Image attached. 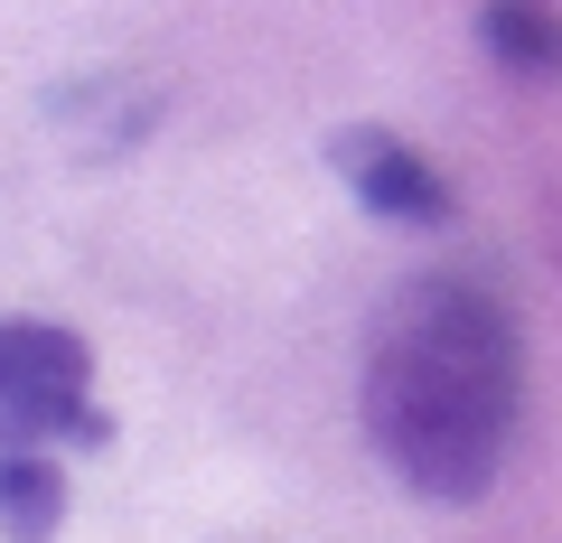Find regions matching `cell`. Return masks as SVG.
Masks as SVG:
<instances>
[{"label":"cell","instance_id":"obj_1","mask_svg":"<svg viewBox=\"0 0 562 543\" xmlns=\"http://www.w3.org/2000/svg\"><path fill=\"white\" fill-rule=\"evenodd\" d=\"M525 328L479 272H413L366 338V441L413 497L479 506L516 450Z\"/></svg>","mask_w":562,"mask_h":543},{"label":"cell","instance_id":"obj_2","mask_svg":"<svg viewBox=\"0 0 562 543\" xmlns=\"http://www.w3.org/2000/svg\"><path fill=\"white\" fill-rule=\"evenodd\" d=\"M94 412V357L76 328L57 319H0V450H94L103 441Z\"/></svg>","mask_w":562,"mask_h":543},{"label":"cell","instance_id":"obj_3","mask_svg":"<svg viewBox=\"0 0 562 543\" xmlns=\"http://www.w3.org/2000/svg\"><path fill=\"white\" fill-rule=\"evenodd\" d=\"M328 169H338V179L357 188V206L384 216V225L441 235V225L460 216V197H450V179L431 169V150H413L403 132H384V122H347V132H328Z\"/></svg>","mask_w":562,"mask_h":543},{"label":"cell","instance_id":"obj_4","mask_svg":"<svg viewBox=\"0 0 562 543\" xmlns=\"http://www.w3.org/2000/svg\"><path fill=\"white\" fill-rule=\"evenodd\" d=\"M57 524H66L57 450H0V534L10 543H57Z\"/></svg>","mask_w":562,"mask_h":543},{"label":"cell","instance_id":"obj_5","mask_svg":"<svg viewBox=\"0 0 562 543\" xmlns=\"http://www.w3.org/2000/svg\"><path fill=\"white\" fill-rule=\"evenodd\" d=\"M479 38L497 47V66H516V76H562V0H487Z\"/></svg>","mask_w":562,"mask_h":543}]
</instances>
